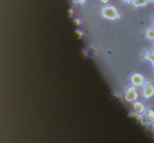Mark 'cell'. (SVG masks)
I'll return each mask as SVG.
<instances>
[{"label":"cell","instance_id":"3","mask_svg":"<svg viewBox=\"0 0 154 143\" xmlns=\"http://www.w3.org/2000/svg\"><path fill=\"white\" fill-rule=\"evenodd\" d=\"M125 99L128 101V102H133L137 99V92H136L135 87H129L127 91H126L125 94Z\"/></svg>","mask_w":154,"mask_h":143},{"label":"cell","instance_id":"14","mask_svg":"<svg viewBox=\"0 0 154 143\" xmlns=\"http://www.w3.org/2000/svg\"><path fill=\"white\" fill-rule=\"evenodd\" d=\"M75 24H80V20H75Z\"/></svg>","mask_w":154,"mask_h":143},{"label":"cell","instance_id":"9","mask_svg":"<svg viewBox=\"0 0 154 143\" xmlns=\"http://www.w3.org/2000/svg\"><path fill=\"white\" fill-rule=\"evenodd\" d=\"M144 57H145V59L149 60V61L152 63V65L154 66V54L153 53H146Z\"/></svg>","mask_w":154,"mask_h":143},{"label":"cell","instance_id":"7","mask_svg":"<svg viewBox=\"0 0 154 143\" xmlns=\"http://www.w3.org/2000/svg\"><path fill=\"white\" fill-rule=\"evenodd\" d=\"M145 112H146V117L148 118V120L151 123H154V110L149 108V110H146Z\"/></svg>","mask_w":154,"mask_h":143},{"label":"cell","instance_id":"11","mask_svg":"<svg viewBox=\"0 0 154 143\" xmlns=\"http://www.w3.org/2000/svg\"><path fill=\"white\" fill-rule=\"evenodd\" d=\"M73 2H75V3L82 4V3H84V2H85V0H73Z\"/></svg>","mask_w":154,"mask_h":143},{"label":"cell","instance_id":"16","mask_svg":"<svg viewBox=\"0 0 154 143\" xmlns=\"http://www.w3.org/2000/svg\"><path fill=\"white\" fill-rule=\"evenodd\" d=\"M153 51H154V46H153Z\"/></svg>","mask_w":154,"mask_h":143},{"label":"cell","instance_id":"15","mask_svg":"<svg viewBox=\"0 0 154 143\" xmlns=\"http://www.w3.org/2000/svg\"><path fill=\"white\" fill-rule=\"evenodd\" d=\"M149 1H152V2H154V0H149Z\"/></svg>","mask_w":154,"mask_h":143},{"label":"cell","instance_id":"8","mask_svg":"<svg viewBox=\"0 0 154 143\" xmlns=\"http://www.w3.org/2000/svg\"><path fill=\"white\" fill-rule=\"evenodd\" d=\"M146 37L150 40H154V27L148 29L146 31Z\"/></svg>","mask_w":154,"mask_h":143},{"label":"cell","instance_id":"4","mask_svg":"<svg viewBox=\"0 0 154 143\" xmlns=\"http://www.w3.org/2000/svg\"><path fill=\"white\" fill-rule=\"evenodd\" d=\"M131 82L134 86H143L145 84V78L140 74H133L131 76Z\"/></svg>","mask_w":154,"mask_h":143},{"label":"cell","instance_id":"13","mask_svg":"<svg viewBox=\"0 0 154 143\" xmlns=\"http://www.w3.org/2000/svg\"><path fill=\"white\" fill-rule=\"evenodd\" d=\"M108 1H109V0H101V2H103V3H107Z\"/></svg>","mask_w":154,"mask_h":143},{"label":"cell","instance_id":"17","mask_svg":"<svg viewBox=\"0 0 154 143\" xmlns=\"http://www.w3.org/2000/svg\"><path fill=\"white\" fill-rule=\"evenodd\" d=\"M153 22H154V20H153Z\"/></svg>","mask_w":154,"mask_h":143},{"label":"cell","instance_id":"5","mask_svg":"<svg viewBox=\"0 0 154 143\" xmlns=\"http://www.w3.org/2000/svg\"><path fill=\"white\" fill-rule=\"evenodd\" d=\"M133 110L136 113V114L140 115V114H143L146 110H145V106L142 102H135L133 104Z\"/></svg>","mask_w":154,"mask_h":143},{"label":"cell","instance_id":"6","mask_svg":"<svg viewBox=\"0 0 154 143\" xmlns=\"http://www.w3.org/2000/svg\"><path fill=\"white\" fill-rule=\"evenodd\" d=\"M149 2V0H133L132 1V5L135 8H140V6H145Z\"/></svg>","mask_w":154,"mask_h":143},{"label":"cell","instance_id":"10","mask_svg":"<svg viewBox=\"0 0 154 143\" xmlns=\"http://www.w3.org/2000/svg\"><path fill=\"white\" fill-rule=\"evenodd\" d=\"M147 131H148V133H150L151 136H153L154 137V125H153V123L147 125Z\"/></svg>","mask_w":154,"mask_h":143},{"label":"cell","instance_id":"2","mask_svg":"<svg viewBox=\"0 0 154 143\" xmlns=\"http://www.w3.org/2000/svg\"><path fill=\"white\" fill-rule=\"evenodd\" d=\"M143 95H144L145 98H151L154 95V86L151 84V82L145 81L144 88H143Z\"/></svg>","mask_w":154,"mask_h":143},{"label":"cell","instance_id":"1","mask_svg":"<svg viewBox=\"0 0 154 143\" xmlns=\"http://www.w3.org/2000/svg\"><path fill=\"white\" fill-rule=\"evenodd\" d=\"M102 16L105 19H108V20H118L120 19V14L116 11V8L114 6H105L102 10Z\"/></svg>","mask_w":154,"mask_h":143},{"label":"cell","instance_id":"12","mask_svg":"<svg viewBox=\"0 0 154 143\" xmlns=\"http://www.w3.org/2000/svg\"><path fill=\"white\" fill-rule=\"evenodd\" d=\"M124 1L127 2V3H132V1H133V0H124Z\"/></svg>","mask_w":154,"mask_h":143}]
</instances>
